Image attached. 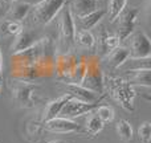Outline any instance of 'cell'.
I'll use <instances>...</instances> for the list:
<instances>
[{
  "instance_id": "obj_16",
  "label": "cell",
  "mask_w": 151,
  "mask_h": 143,
  "mask_svg": "<svg viewBox=\"0 0 151 143\" xmlns=\"http://www.w3.org/2000/svg\"><path fill=\"white\" fill-rule=\"evenodd\" d=\"M70 98H72L70 94L65 93V94H63L61 97H58V98L50 101L49 103L47 105L45 110H44V117H42V121H44V122H47V121L58 117V115H60V113H61V110H63V107L65 106V103Z\"/></svg>"
},
{
  "instance_id": "obj_12",
  "label": "cell",
  "mask_w": 151,
  "mask_h": 143,
  "mask_svg": "<svg viewBox=\"0 0 151 143\" xmlns=\"http://www.w3.org/2000/svg\"><path fill=\"white\" fill-rule=\"evenodd\" d=\"M47 75V73L39 68V66H29V65H21V66H12V73L11 77L15 81H32L37 80L40 77Z\"/></svg>"
},
{
  "instance_id": "obj_2",
  "label": "cell",
  "mask_w": 151,
  "mask_h": 143,
  "mask_svg": "<svg viewBox=\"0 0 151 143\" xmlns=\"http://www.w3.org/2000/svg\"><path fill=\"white\" fill-rule=\"evenodd\" d=\"M58 28H60V41L66 52H70L76 42V20L72 15L68 5H64L63 9L58 12Z\"/></svg>"
},
{
  "instance_id": "obj_9",
  "label": "cell",
  "mask_w": 151,
  "mask_h": 143,
  "mask_svg": "<svg viewBox=\"0 0 151 143\" xmlns=\"http://www.w3.org/2000/svg\"><path fill=\"white\" fill-rule=\"evenodd\" d=\"M45 130L52 131V133H60V134H68V133H83V129L80 123L74 122L73 119L64 117H56L53 119H49L44 122Z\"/></svg>"
},
{
  "instance_id": "obj_34",
  "label": "cell",
  "mask_w": 151,
  "mask_h": 143,
  "mask_svg": "<svg viewBox=\"0 0 151 143\" xmlns=\"http://www.w3.org/2000/svg\"><path fill=\"white\" fill-rule=\"evenodd\" d=\"M4 1H7V3H15V1H17V0H4Z\"/></svg>"
},
{
  "instance_id": "obj_29",
  "label": "cell",
  "mask_w": 151,
  "mask_h": 143,
  "mask_svg": "<svg viewBox=\"0 0 151 143\" xmlns=\"http://www.w3.org/2000/svg\"><path fill=\"white\" fill-rule=\"evenodd\" d=\"M4 25H5V32H7L8 34H11V36H17V34L23 31V25H21V23H19V21L5 20Z\"/></svg>"
},
{
  "instance_id": "obj_14",
  "label": "cell",
  "mask_w": 151,
  "mask_h": 143,
  "mask_svg": "<svg viewBox=\"0 0 151 143\" xmlns=\"http://www.w3.org/2000/svg\"><path fill=\"white\" fill-rule=\"evenodd\" d=\"M68 7L74 19H78L98 9V0H68Z\"/></svg>"
},
{
  "instance_id": "obj_28",
  "label": "cell",
  "mask_w": 151,
  "mask_h": 143,
  "mask_svg": "<svg viewBox=\"0 0 151 143\" xmlns=\"http://www.w3.org/2000/svg\"><path fill=\"white\" fill-rule=\"evenodd\" d=\"M138 137L143 143H150L151 141V123L143 122L138 129Z\"/></svg>"
},
{
  "instance_id": "obj_13",
  "label": "cell",
  "mask_w": 151,
  "mask_h": 143,
  "mask_svg": "<svg viewBox=\"0 0 151 143\" xmlns=\"http://www.w3.org/2000/svg\"><path fill=\"white\" fill-rule=\"evenodd\" d=\"M39 41V37H37L36 32L32 31V29H24L15 36V41H13L12 47H11V50L13 53H19L21 50H25L28 48H31L32 45H35L36 42Z\"/></svg>"
},
{
  "instance_id": "obj_24",
  "label": "cell",
  "mask_w": 151,
  "mask_h": 143,
  "mask_svg": "<svg viewBox=\"0 0 151 143\" xmlns=\"http://www.w3.org/2000/svg\"><path fill=\"white\" fill-rule=\"evenodd\" d=\"M86 65H88V60H86V58H80L78 63H77V65L74 66L72 75L69 77V82L80 85L81 81H82V78H83V75H85Z\"/></svg>"
},
{
  "instance_id": "obj_19",
  "label": "cell",
  "mask_w": 151,
  "mask_h": 143,
  "mask_svg": "<svg viewBox=\"0 0 151 143\" xmlns=\"http://www.w3.org/2000/svg\"><path fill=\"white\" fill-rule=\"evenodd\" d=\"M130 57V52L125 47H118L110 53H107V63L111 69H119L121 65Z\"/></svg>"
},
{
  "instance_id": "obj_4",
  "label": "cell",
  "mask_w": 151,
  "mask_h": 143,
  "mask_svg": "<svg viewBox=\"0 0 151 143\" xmlns=\"http://www.w3.org/2000/svg\"><path fill=\"white\" fill-rule=\"evenodd\" d=\"M66 3L68 0H44V1L33 5V17L36 19L37 23L47 25L58 15V12L63 9V7Z\"/></svg>"
},
{
  "instance_id": "obj_15",
  "label": "cell",
  "mask_w": 151,
  "mask_h": 143,
  "mask_svg": "<svg viewBox=\"0 0 151 143\" xmlns=\"http://www.w3.org/2000/svg\"><path fill=\"white\" fill-rule=\"evenodd\" d=\"M31 9H32V4H29L25 0H17V1L12 3L8 12L5 13V20L19 21L20 23L21 20H24L28 16Z\"/></svg>"
},
{
  "instance_id": "obj_33",
  "label": "cell",
  "mask_w": 151,
  "mask_h": 143,
  "mask_svg": "<svg viewBox=\"0 0 151 143\" xmlns=\"http://www.w3.org/2000/svg\"><path fill=\"white\" fill-rule=\"evenodd\" d=\"M1 16H3V5L0 4V17H1Z\"/></svg>"
},
{
  "instance_id": "obj_8",
  "label": "cell",
  "mask_w": 151,
  "mask_h": 143,
  "mask_svg": "<svg viewBox=\"0 0 151 143\" xmlns=\"http://www.w3.org/2000/svg\"><path fill=\"white\" fill-rule=\"evenodd\" d=\"M99 106V102H94V103H88V102L80 101V99H76L72 97L68 102L65 103V106L63 107L60 114L64 118H76V117H81L83 114H90L93 113L97 107Z\"/></svg>"
},
{
  "instance_id": "obj_3",
  "label": "cell",
  "mask_w": 151,
  "mask_h": 143,
  "mask_svg": "<svg viewBox=\"0 0 151 143\" xmlns=\"http://www.w3.org/2000/svg\"><path fill=\"white\" fill-rule=\"evenodd\" d=\"M81 86L93 90L98 94H104L105 91V77L102 73V68L97 60H88L86 72L82 81L80 83Z\"/></svg>"
},
{
  "instance_id": "obj_6",
  "label": "cell",
  "mask_w": 151,
  "mask_h": 143,
  "mask_svg": "<svg viewBox=\"0 0 151 143\" xmlns=\"http://www.w3.org/2000/svg\"><path fill=\"white\" fill-rule=\"evenodd\" d=\"M130 57L133 58H147L151 55V42L146 32L139 29L130 34Z\"/></svg>"
},
{
  "instance_id": "obj_21",
  "label": "cell",
  "mask_w": 151,
  "mask_h": 143,
  "mask_svg": "<svg viewBox=\"0 0 151 143\" xmlns=\"http://www.w3.org/2000/svg\"><path fill=\"white\" fill-rule=\"evenodd\" d=\"M76 42H78L85 49H93L96 47V37L90 31L80 29L78 32H76Z\"/></svg>"
},
{
  "instance_id": "obj_22",
  "label": "cell",
  "mask_w": 151,
  "mask_h": 143,
  "mask_svg": "<svg viewBox=\"0 0 151 143\" xmlns=\"http://www.w3.org/2000/svg\"><path fill=\"white\" fill-rule=\"evenodd\" d=\"M126 4H127V0H109V5H107L106 12L109 13V19L111 23H114L118 19V16L126 8Z\"/></svg>"
},
{
  "instance_id": "obj_32",
  "label": "cell",
  "mask_w": 151,
  "mask_h": 143,
  "mask_svg": "<svg viewBox=\"0 0 151 143\" xmlns=\"http://www.w3.org/2000/svg\"><path fill=\"white\" fill-rule=\"evenodd\" d=\"M47 143H68L65 141H50V142H47Z\"/></svg>"
},
{
  "instance_id": "obj_20",
  "label": "cell",
  "mask_w": 151,
  "mask_h": 143,
  "mask_svg": "<svg viewBox=\"0 0 151 143\" xmlns=\"http://www.w3.org/2000/svg\"><path fill=\"white\" fill-rule=\"evenodd\" d=\"M150 57L147 58H133L129 57L125 63L121 65V68L125 69L126 72H137V70H143V69H150Z\"/></svg>"
},
{
  "instance_id": "obj_30",
  "label": "cell",
  "mask_w": 151,
  "mask_h": 143,
  "mask_svg": "<svg viewBox=\"0 0 151 143\" xmlns=\"http://www.w3.org/2000/svg\"><path fill=\"white\" fill-rule=\"evenodd\" d=\"M3 80V53L0 49V81Z\"/></svg>"
},
{
  "instance_id": "obj_26",
  "label": "cell",
  "mask_w": 151,
  "mask_h": 143,
  "mask_svg": "<svg viewBox=\"0 0 151 143\" xmlns=\"http://www.w3.org/2000/svg\"><path fill=\"white\" fill-rule=\"evenodd\" d=\"M117 134L122 141L130 142L133 139V127H131L130 122H127L126 119H121L117 123Z\"/></svg>"
},
{
  "instance_id": "obj_17",
  "label": "cell",
  "mask_w": 151,
  "mask_h": 143,
  "mask_svg": "<svg viewBox=\"0 0 151 143\" xmlns=\"http://www.w3.org/2000/svg\"><path fill=\"white\" fill-rule=\"evenodd\" d=\"M119 42H121V40L117 34H109L105 29H102V31L99 32L98 47H99V49H101V52L105 53V55H107V53H110L111 50H114L115 48L119 47Z\"/></svg>"
},
{
  "instance_id": "obj_27",
  "label": "cell",
  "mask_w": 151,
  "mask_h": 143,
  "mask_svg": "<svg viewBox=\"0 0 151 143\" xmlns=\"http://www.w3.org/2000/svg\"><path fill=\"white\" fill-rule=\"evenodd\" d=\"M94 111H96L97 117H98L104 123L111 122V121L114 119V110H113L111 106H107V105H99Z\"/></svg>"
},
{
  "instance_id": "obj_31",
  "label": "cell",
  "mask_w": 151,
  "mask_h": 143,
  "mask_svg": "<svg viewBox=\"0 0 151 143\" xmlns=\"http://www.w3.org/2000/svg\"><path fill=\"white\" fill-rule=\"evenodd\" d=\"M25 1H28L29 4H32V7H33V5H36V4H39V3L44 1V0H25Z\"/></svg>"
},
{
  "instance_id": "obj_10",
  "label": "cell",
  "mask_w": 151,
  "mask_h": 143,
  "mask_svg": "<svg viewBox=\"0 0 151 143\" xmlns=\"http://www.w3.org/2000/svg\"><path fill=\"white\" fill-rule=\"evenodd\" d=\"M78 60H80V58H78L76 55H73V53H70V52L58 55L57 57H56L55 69H53V70H56V73H57L60 77L68 78L69 80V77H70L72 73H73L74 66L77 65Z\"/></svg>"
},
{
  "instance_id": "obj_23",
  "label": "cell",
  "mask_w": 151,
  "mask_h": 143,
  "mask_svg": "<svg viewBox=\"0 0 151 143\" xmlns=\"http://www.w3.org/2000/svg\"><path fill=\"white\" fill-rule=\"evenodd\" d=\"M133 77L129 82L131 85H141V86H145V88L149 89L150 85H151V78H150V69H143V70H137V72H133Z\"/></svg>"
},
{
  "instance_id": "obj_35",
  "label": "cell",
  "mask_w": 151,
  "mask_h": 143,
  "mask_svg": "<svg viewBox=\"0 0 151 143\" xmlns=\"http://www.w3.org/2000/svg\"><path fill=\"white\" fill-rule=\"evenodd\" d=\"M1 89H3V83H1V81H0V91H1Z\"/></svg>"
},
{
  "instance_id": "obj_25",
  "label": "cell",
  "mask_w": 151,
  "mask_h": 143,
  "mask_svg": "<svg viewBox=\"0 0 151 143\" xmlns=\"http://www.w3.org/2000/svg\"><path fill=\"white\" fill-rule=\"evenodd\" d=\"M105 123L97 117L96 113H90L89 118L86 119V131L90 135H97L99 131H102Z\"/></svg>"
},
{
  "instance_id": "obj_1",
  "label": "cell",
  "mask_w": 151,
  "mask_h": 143,
  "mask_svg": "<svg viewBox=\"0 0 151 143\" xmlns=\"http://www.w3.org/2000/svg\"><path fill=\"white\" fill-rule=\"evenodd\" d=\"M109 88L115 101L125 110L133 113L135 109L134 107L135 90L133 89V85L129 81H125L122 78H109Z\"/></svg>"
},
{
  "instance_id": "obj_5",
  "label": "cell",
  "mask_w": 151,
  "mask_h": 143,
  "mask_svg": "<svg viewBox=\"0 0 151 143\" xmlns=\"http://www.w3.org/2000/svg\"><path fill=\"white\" fill-rule=\"evenodd\" d=\"M39 85L27 81H15L12 85V97L15 102L23 109L33 107V94Z\"/></svg>"
},
{
  "instance_id": "obj_11",
  "label": "cell",
  "mask_w": 151,
  "mask_h": 143,
  "mask_svg": "<svg viewBox=\"0 0 151 143\" xmlns=\"http://www.w3.org/2000/svg\"><path fill=\"white\" fill-rule=\"evenodd\" d=\"M66 88V93L70 94L73 98L80 99V101L88 102V103H94V102H101L102 98H104V94H98L93 90H89V89L83 88L81 85H77V83H70L66 82L65 83Z\"/></svg>"
},
{
  "instance_id": "obj_7",
  "label": "cell",
  "mask_w": 151,
  "mask_h": 143,
  "mask_svg": "<svg viewBox=\"0 0 151 143\" xmlns=\"http://www.w3.org/2000/svg\"><path fill=\"white\" fill-rule=\"evenodd\" d=\"M139 17V8L130 7L127 9H123L122 13L118 16L119 19V25H118V34L119 40H126L135 29V25L138 24Z\"/></svg>"
},
{
  "instance_id": "obj_18",
  "label": "cell",
  "mask_w": 151,
  "mask_h": 143,
  "mask_svg": "<svg viewBox=\"0 0 151 143\" xmlns=\"http://www.w3.org/2000/svg\"><path fill=\"white\" fill-rule=\"evenodd\" d=\"M106 13H107L106 9L98 8V9L93 11V12L88 13V15L82 16V17H78L81 29H83V31H90L91 28H94V27L104 19V16L106 15Z\"/></svg>"
}]
</instances>
